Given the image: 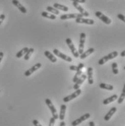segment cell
I'll use <instances>...</instances> for the list:
<instances>
[{
	"label": "cell",
	"mask_w": 125,
	"mask_h": 126,
	"mask_svg": "<svg viewBox=\"0 0 125 126\" xmlns=\"http://www.w3.org/2000/svg\"><path fill=\"white\" fill-rule=\"evenodd\" d=\"M46 104H47V106L49 107V110L51 112V114H52V116L55 119V120H57L59 118V114H57V112H56V107H54V105L52 104V101H51L49 99H46Z\"/></svg>",
	"instance_id": "1"
},
{
	"label": "cell",
	"mask_w": 125,
	"mask_h": 126,
	"mask_svg": "<svg viewBox=\"0 0 125 126\" xmlns=\"http://www.w3.org/2000/svg\"><path fill=\"white\" fill-rule=\"evenodd\" d=\"M66 43H67V46L69 47V49H70V50H71V51H72V53L73 56H74L75 57H76V58H78L80 54H79L78 51H77V49H76L75 45H74L73 42L72 41L71 38H67V39H66Z\"/></svg>",
	"instance_id": "2"
},
{
	"label": "cell",
	"mask_w": 125,
	"mask_h": 126,
	"mask_svg": "<svg viewBox=\"0 0 125 126\" xmlns=\"http://www.w3.org/2000/svg\"><path fill=\"white\" fill-rule=\"evenodd\" d=\"M95 15H96V16L98 18H99L100 20H101L104 23H106L107 25H109V24L111 23V20L109 17H108L107 16H106L105 15H103L101 12L97 11V12H96Z\"/></svg>",
	"instance_id": "3"
},
{
	"label": "cell",
	"mask_w": 125,
	"mask_h": 126,
	"mask_svg": "<svg viewBox=\"0 0 125 126\" xmlns=\"http://www.w3.org/2000/svg\"><path fill=\"white\" fill-rule=\"evenodd\" d=\"M53 52H54V54L56 56H57L58 57H59V58L62 59V60H65V61H67V62L71 63V62L72 61V57H69V56L65 55L64 54L62 53L61 51H59L58 50V49H54L53 50Z\"/></svg>",
	"instance_id": "4"
},
{
	"label": "cell",
	"mask_w": 125,
	"mask_h": 126,
	"mask_svg": "<svg viewBox=\"0 0 125 126\" xmlns=\"http://www.w3.org/2000/svg\"><path fill=\"white\" fill-rule=\"evenodd\" d=\"M85 37H86V34L85 33H81L80 37L79 51H78L80 55L81 54H83V52L84 51V45H85Z\"/></svg>",
	"instance_id": "5"
},
{
	"label": "cell",
	"mask_w": 125,
	"mask_h": 126,
	"mask_svg": "<svg viewBox=\"0 0 125 126\" xmlns=\"http://www.w3.org/2000/svg\"><path fill=\"white\" fill-rule=\"evenodd\" d=\"M83 15L80 13H72V14H65L60 16V20H67V19H73V18H80Z\"/></svg>",
	"instance_id": "6"
},
{
	"label": "cell",
	"mask_w": 125,
	"mask_h": 126,
	"mask_svg": "<svg viewBox=\"0 0 125 126\" xmlns=\"http://www.w3.org/2000/svg\"><path fill=\"white\" fill-rule=\"evenodd\" d=\"M81 92H82V91L79 88V89L76 90L72 94H71V95H69V96H65V97L63 99V101H64V102H65V103L72 101V99H74L76 97H77V96L81 94Z\"/></svg>",
	"instance_id": "7"
},
{
	"label": "cell",
	"mask_w": 125,
	"mask_h": 126,
	"mask_svg": "<svg viewBox=\"0 0 125 126\" xmlns=\"http://www.w3.org/2000/svg\"><path fill=\"white\" fill-rule=\"evenodd\" d=\"M90 114L89 113L85 114L82 115L80 118H78V119L75 120V121H73V122L72 123V126H78L79 124H80V123H83V121H85V120H88V118H90Z\"/></svg>",
	"instance_id": "8"
},
{
	"label": "cell",
	"mask_w": 125,
	"mask_h": 126,
	"mask_svg": "<svg viewBox=\"0 0 125 126\" xmlns=\"http://www.w3.org/2000/svg\"><path fill=\"white\" fill-rule=\"evenodd\" d=\"M41 67V63H36L35 65H33L32 67H30V69H28V70H26L25 72V76L26 77L30 76V75H32L34 72H36V70H38L40 67Z\"/></svg>",
	"instance_id": "9"
},
{
	"label": "cell",
	"mask_w": 125,
	"mask_h": 126,
	"mask_svg": "<svg viewBox=\"0 0 125 126\" xmlns=\"http://www.w3.org/2000/svg\"><path fill=\"white\" fill-rule=\"evenodd\" d=\"M72 5H73L75 8H76V9L80 12V14H82L83 16H85V17H88V16H89V13H88L87 11H85V9H83V7L81 5H80V4H79V3H77V2L73 1Z\"/></svg>",
	"instance_id": "10"
},
{
	"label": "cell",
	"mask_w": 125,
	"mask_h": 126,
	"mask_svg": "<svg viewBox=\"0 0 125 126\" xmlns=\"http://www.w3.org/2000/svg\"><path fill=\"white\" fill-rule=\"evenodd\" d=\"M86 78H87V76H86V75H85V74H82L81 76L78 78V80L75 82V85H74V86H73V88H74L75 90H77V89H79L80 86V85H81V84H83V83L85 81V80L86 79Z\"/></svg>",
	"instance_id": "11"
},
{
	"label": "cell",
	"mask_w": 125,
	"mask_h": 126,
	"mask_svg": "<svg viewBox=\"0 0 125 126\" xmlns=\"http://www.w3.org/2000/svg\"><path fill=\"white\" fill-rule=\"evenodd\" d=\"M75 21L77 23H85V24H88V25H93L95 23L94 20L92 19H85L83 17L76 18Z\"/></svg>",
	"instance_id": "12"
},
{
	"label": "cell",
	"mask_w": 125,
	"mask_h": 126,
	"mask_svg": "<svg viewBox=\"0 0 125 126\" xmlns=\"http://www.w3.org/2000/svg\"><path fill=\"white\" fill-rule=\"evenodd\" d=\"M13 4L15 6V7H17L19 9L20 11H21V13H24V14L27 13L26 8H25L23 5H22L17 0H13Z\"/></svg>",
	"instance_id": "13"
},
{
	"label": "cell",
	"mask_w": 125,
	"mask_h": 126,
	"mask_svg": "<svg viewBox=\"0 0 125 126\" xmlns=\"http://www.w3.org/2000/svg\"><path fill=\"white\" fill-rule=\"evenodd\" d=\"M116 110H117L116 107H112V108L109 110V112L105 115V117H104V120H105V121H109V120L111 118V117L113 115V114L116 112Z\"/></svg>",
	"instance_id": "14"
},
{
	"label": "cell",
	"mask_w": 125,
	"mask_h": 126,
	"mask_svg": "<svg viewBox=\"0 0 125 126\" xmlns=\"http://www.w3.org/2000/svg\"><path fill=\"white\" fill-rule=\"evenodd\" d=\"M94 51H95V49H94V48H90V49H88L86 51H83V54H80V58L81 60H84L85 58H86V57H88L89 55H90L91 54H93Z\"/></svg>",
	"instance_id": "15"
},
{
	"label": "cell",
	"mask_w": 125,
	"mask_h": 126,
	"mask_svg": "<svg viewBox=\"0 0 125 126\" xmlns=\"http://www.w3.org/2000/svg\"><path fill=\"white\" fill-rule=\"evenodd\" d=\"M66 110H67V106L65 104H62L60 107V114L59 115V118L60 119L61 121H63L65 117V113H66Z\"/></svg>",
	"instance_id": "16"
},
{
	"label": "cell",
	"mask_w": 125,
	"mask_h": 126,
	"mask_svg": "<svg viewBox=\"0 0 125 126\" xmlns=\"http://www.w3.org/2000/svg\"><path fill=\"white\" fill-rule=\"evenodd\" d=\"M88 83L92 85L93 84V67H88Z\"/></svg>",
	"instance_id": "17"
},
{
	"label": "cell",
	"mask_w": 125,
	"mask_h": 126,
	"mask_svg": "<svg viewBox=\"0 0 125 126\" xmlns=\"http://www.w3.org/2000/svg\"><path fill=\"white\" fill-rule=\"evenodd\" d=\"M118 99V96L116 94H114V95H112L111 96H110L109 98H107L106 99H104L103 101V104L104 105H106V104H109L110 103H111L113 101H114L115 100H116Z\"/></svg>",
	"instance_id": "18"
},
{
	"label": "cell",
	"mask_w": 125,
	"mask_h": 126,
	"mask_svg": "<svg viewBox=\"0 0 125 126\" xmlns=\"http://www.w3.org/2000/svg\"><path fill=\"white\" fill-rule=\"evenodd\" d=\"M44 55L50 60L51 63H56V61H57V60H56V58L51 53L50 51H46L45 52H44Z\"/></svg>",
	"instance_id": "19"
},
{
	"label": "cell",
	"mask_w": 125,
	"mask_h": 126,
	"mask_svg": "<svg viewBox=\"0 0 125 126\" xmlns=\"http://www.w3.org/2000/svg\"><path fill=\"white\" fill-rule=\"evenodd\" d=\"M54 7L56 8L58 10H62V11H64V12H67L69 10L68 7L64 6V5H62V4H59L58 3H54Z\"/></svg>",
	"instance_id": "20"
},
{
	"label": "cell",
	"mask_w": 125,
	"mask_h": 126,
	"mask_svg": "<svg viewBox=\"0 0 125 126\" xmlns=\"http://www.w3.org/2000/svg\"><path fill=\"white\" fill-rule=\"evenodd\" d=\"M85 64L83 63H80L77 66H75V65H71L69 67V70H73V71H79L80 70H82L84 67Z\"/></svg>",
	"instance_id": "21"
},
{
	"label": "cell",
	"mask_w": 125,
	"mask_h": 126,
	"mask_svg": "<svg viewBox=\"0 0 125 126\" xmlns=\"http://www.w3.org/2000/svg\"><path fill=\"white\" fill-rule=\"evenodd\" d=\"M41 15L44 17H46V18H49L51 20H55L56 19V15H54V14H50V13H47V12H42L41 13Z\"/></svg>",
	"instance_id": "22"
},
{
	"label": "cell",
	"mask_w": 125,
	"mask_h": 126,
	"mask_svg": "<svg viewBox=\"0 0 125 126\" xmlns=\"http://www.w3.org/2000/svg\"><path fill=\"white\" fill-rule=\"evenodd\" d=\"M28 49H28V47L23 48V49H21L20 51H18V52L16 54V57H17V58H20V57H22L23 55H25V54L27 53V51H28Z\"/></svg>",
	"instance_id": "23"
},
{
	"label": "cell",
	"mask_w": 125,
	"mask_h": 126,
	"mask_svg": "<svg viewBox=\"0 0 125 126\" xmlns=\"http://www.w3.org/2000/svg\"><path fill=\"white\" fill-rule=\"evenodd\" d=\"M99 87L102 89H106L108 91H112L113 89V86L112 85H109V84H106V83H100Z\"/></svg>",
	"instance_id": "24"
},
{
	"label": "cell",
	"mask_w": 125,
	"mask_h": 126,
	"mask_svg": "<svg viewBox=\"0 0 125 126\" xmlns=\"http://www.w3.org/2000/svg\"><path fill=\"white\" fill-rule=\"evenodd\" d=\"M125 86H124V88H123V90H122V94H121V95H120V96H119V98H118L117 99H118V104H122L124 100H125Z\"/></svg>",
	"instance_id": "25"
},
{
	"label": "cell",
	"mask_w": 125,
	"mask_h": 126,
	"mask_svg": "<svg viewBox=\"0 0 125 126\" xmlns=\"http://www.w3.org/2000/svg\"><path fill=\"white\" fill-rule=\"evenodd\" d=\"M46 10H47V11H49L50 13H53V14H54V15H59V11L58 10H56V8H54V7L48 6V7H46Z\"/></svg>",
	"instance_id": "26"
},
{
	"label": "cell",
	"mask_w": 125,
	"mask_h": 126,
	"mask_svg": "<svg viewBox=\"0 0 125 126\" xmlns=\"http://www.w3.org/2000/svg\"><path fill=\"white\" fill-rule=\"evenodd\" d=\"M33 51H34V49H33V48H30V49H29L28 51H27V53L25 54V57H24V60H28L29 59H30V56H31V54L33 53Z\"/></svg>",
	"instance_id": "27"
},
{
	"label": "cell",
	"mask_w": 125,
	"mask_h": 126,
	"mask_svg": "<svg viewBox=\"0 0 125 126\" xmlns=\"http://www.w3.org/2000/svg\"><path fill=\"white\" fill-rule=\"evenodd\" d=\"M112 67V72L114 75H117L119 73V70H118V64L116 63H113L111 64Z\"/></svg>",
	"instance_id": "28"
},
{
	"label": "cell",
	"mask_w": 125,
	"mask_h": 126,
	"mask_svg": "<svg viewBox=\"0 0 125 126\" xmlns=\"http://www.w3.org/2000/svg\"><path fill=\"white\" fill-rule=\"evenodd\" d=\"M118 54H119L118 51H114L111 52L110 54H109L107 56H108V57H109V60H112V59H114L115 57H116L118 56Z\"/></svg>",
	"instance_id": "29"
},
{
	"label": "cell",
	"mask_w": 125,
	"mask_h": 126,
	"mask_svg": "<svg viewBox=\"0 0 125 126\" xmlns=\"http://www.w3.org/2000/svg\"><path fill=\"white\" fill-rule=\"evenodd\" d=\"M109 60V59L108 56H107V55H106V56H104L103 57H102L100 60H99L98 64H99L100 65H103V64H105L106 62H108Z\"/></svg>",
	"instance_id": "30"
},
{
	"label": "cell",
	"mask_w": 125,
	"mask_h": 126,
	"mask_svg": "<svg viewBox=\"0 0 125 126\" xmlns=\"http://www.w3.org/2000/svg\"><path fill=\"white\" fill-rule=\"evenodd\" d=\"M83 74V71H82V70H79V71H77V73H76V74H75V77L73 78V80H72V81L75 83L77 80H78V78H80V76H81Z\"/></svg>",
	"instance_id": "31"
},
{
	"label": "cell",
	"mask_w": 125,
	"mask_h": 126,
	"mask_svg": "<svg viewBox=\"0 0 125 126\" xmlns=\"http://www.w3.org/2000/svg\"><path fill=\"white\" fill-rule=\"evenodd\" d=\"M117 17L119 20H121L122 21H123L124 23H125V16L124 15H122V14H118L117 15Z\"/></svg>",
	"instance_id": "32"
},
{
	"label": "cell",
	"mask_w": 125,
	"mask_h": 126,
	"mask_svg": "<svg viewBox=\"0 0 125 126\" xmlns=\"http://www.w3.org/2000/svg\"><path fill=\"white\" fill-rule=\"evenodd\" d=\"M55 121L56 120L52 117L50 118V120H49V126H54V123H55Z\"/></svg>",
	"instance_id": "33"
},
{
	"label": "cell",
	"mask_w": 125,
	"mask_h": 126,
	"mask_svg": "<svg viewBox=\"0 0 125 126\" xmlns=\"http://www.w3.org/2000/svg\"><path fill=\"white\" fill-rule=\"evenodd\" d=\"M33 124L35 126H42L41 125V123L38 121L37 120H33Z\"/></svg>",
	"instance_id": "34"
},
{
	"label": "cell",
	"mask_w": 125,
	"mask_h": 126,
	"mask_svg": "<svg viewBox=\"0 0 125 126\" xmlns=\"http://www.w3.org/2000/svg\"><path fill=\"white\" fill-rule=\"evenodd\" d=\"M5 19V15H4V14H2V15H0V25L1 24V23L4 21V20Z\"/></svg>",
	"instance_id": "35"
},
{
	"label": "cell",
	"mask_w": 125,
	"mask_h": 126,
	"mask_svg": "<svg viewBox=\"0 0 125 126\" xmlns=\"http://www.w3.org/2000/svg\"><path fill=\"white\" fill-rule=\"evenodd\" d=\"M71 1L77 2V3H85L86 1V0H71Z\"/></svg>",
	"instance_id": "36"
},
{
	"label": "cell",
	"mask_w": 125,
	"mask_h": 126,
	"mask_svg": "<svg viewBox=\"0 0 125 126\" xmlns=\"http://www.w3.org/2000/svg\"><path fill=\"white\" fill-rule=\"evenodd\" d=\"M3 57H4V53H3L2 51H0V63H1V61Z\"/></svg>",
	"instance_id": "37"
},
{
	"label": "cell",
	"mask_w": 125,
	"mask_h": 126,
	"mask_svg": "<svg viewBox=\"0 0 125 126\" xmlns=\"http://www.w3.org/2000/svg\"><path fill=\"white\" fill-rule=\"evenodd\" d=\"M120 56H121L122 57H125V50H124L123 51H122V52H121V54H120Z\"/></svg>",
	"instance_id": "38"
},
{
	"label": "cell",
	"mask_w": 125,
	"mask_h": 126,
	"mask_svg": "<svg viewBox=\"0 0 125 126\" xmlns=\"http://www.w3.org/2000/svg\"><path fill=\"white\" fill-rule=\"evenodd\" d=\"M89 126H95V123H94L93 121H90V122L89 123Z\"/></svg>",
	"instance_id": "39"
},
{
	"label": "cell",
	"mask_w": 125,
	"mask_h": 126,
	"mask_svg": "<svg viewBox=\"0 0 125 126\" xmlns=\"http://www.w3.org/2000/svg\"><path fill=\"white\" fill-rule=\"evenodd\" d=\"M59 126H66V123H65V122L62 121V122L60 123V124H59Z\"/></svg>",
	"instance_id": "40"
},
{
	"label": "cell",
	"mask_w": 125,
	"mask_h": 126,
	"mask_svg": "<svg viewBox=\"0 0 125 126\" xmlns=\"http://www.w3.org/2000/svg\"><path fill=\"white\" fill-rule=\"evenodd\" d=\"M124 69H125V67H124Z\"/></svg>",
	"instance_id": "41"
},
{
	"label": "cell",
	"mask_w": 125,
	"mask_h": 126,
	"mask_svg": "<svg viewBox=\"0 0 125 126\" xmlns=\"http://www.w3.org/2000/svg\"><path fill=\"white\" fill-rule=\"evenodd\" d=\"M0 92H1V91H0Z\"/></svg>",
	"instance_id": "42"
}]
</instances>
